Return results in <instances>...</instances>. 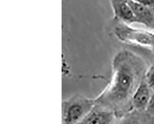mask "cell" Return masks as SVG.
Listing matches in <instances>:
<instances>
[{
    "instance_id": "cell-4",
    "label": "cell",
    "mask_w": 154,
    "mask_h": 124,
    "mask_svg": "<svg viewBox=\"0 0 154 124\" xmlns=\"http://www.w3.org/2000/svg\"><path fill=\"white\" fill-rule=\"evenodd\" d=\"M110 5L113 11L114 19L122 23L130 25L133 23H137L133 11L128 4V1L122 0H112Z\"/></svg>"
},
{
    "instance_id": "cell-9",
    "label": "cell",
    "mask_w": 154,
    "mask_h": 124,
    "mask_svg": "<svg viewBox=\"0 0 154 124\" xmlns=\"http://www.w3.org/2000/svg\"><path fill=\"white\" fill-rule=\"evenodd\" d=\"M146 110L148 113L154 116V93H152L149 103L146 108Z\"/></svg>"
},
{
    "instance_id": "cell-2",
    "label": "cell",
    "mask_w": 154,
    "mask_h": 124,
    "mask_svg": "<svg viewBox=\"0 0 154 124\" xmlns=\"http://www.w3.org/2000/svg\"><path fill=\"white\" fill-rule=\"evenodd\" d=\"M94 99L83 94H75L62 103L63 124H78L95 107Z\"/></svg>"
},
{
    "instance_id": "cell-8",
    "label": "cell",
    "mask_w": 154,
    "mask_h": 124,
    "mask_svg": "<svg viewBox=\"0 0 154 124\" xmlns=\"http://www.w3.org/2000/svg\"><path fill=\"white\" fill-rule=\"evenodd\" d=\"M145 80L150 90L154 93V66L151 67L146 71Z\"/></svg>"
},
{
    "instance_id": "cell-7",
    "label": "cell",
    "mask_w": 154,
    "mask_h": 124,
    "mask_svg": "<svg viewBox=\"0 0 154 124\" xmlns=\"http://www.w3.org/2000/svg\"><path fill=\"white\" fill-rule=\"evenodd\" d=\"M113 116L112 112L96 106L82 122L84 124H110Z\"/></svg>"
},
{
    "instance_id": "cell-6",
    "label": "cell",
    "mask_w": 154,
    "mask_h": 124,
    "mask_svg": "<svg viewBox=\"0 0 154 124\" xmlns=\"http://www.w3.org/2000/svg\"><path fill=\"white\" fill-rule=\"evenodd\" d=\"M151 91L145 78H143L132 97V107L138 110L146 109L152 94Z\"/></svg>"
},
{
    "instance_id": "cell-3",
    "label": "cell",
    "mask_w": 154,
    "mask_h": 124,
    "mask_svg": "<svg viewBox=\"0 0 154 124\" xmlns=\"http://www.w3.org/2000/svg\"><path fill=\"white\" fill-rule=\"evenodd\" d=\"M113 31L121 41L148 48L154 54V32L133 28L122 22L114 28Z\"/></svg>"
},
{
    "instance_id": "cell-11",
    "label": "cell",
    "mask_w": 154,
    "mask_h": 124,
    "mask_svg": "<svg viewBox=\"0 0 154 124\" xmlns=\"http://www.w3.org/2000/svg\"><path fill=\"white\" fill-rule=\"evenodd\" d=\"M152 27L154 28V21H153V24H152Z\"/></svg>"
},
{
    "instance_id": "cell-1",
    "label": "cell",
    "mask_w": 154,
    "mask_h": 124,
    "mask_svg": "<svg viewBox=\"0 0 154 124\" xmlns=\"http://www.w3.org/2000/svg\"><path fill=\"white\" fill-rule=\"evenodd\" d=\"M110 82L94 99L96 106L121 117L132 107V97L143 78V61L136 54L122 51L112 61Z\"/></svg>"
},
{
    "instance_id": "cell-10",
    "label": "cell",
    "mask_w": 154,
    "mask_h": 124,
    "mask_svg": "<svg viewBox=\"0 0 154 124\" xmlns=\"http://www.w3.org/2000/svg\"><path fill=\"white\" fill-rule=\"evenodd\" d=\"M78 124H84V123H83L82 122H80V123H79Z\"/></svg>"
},
{
    "instance_id": "cell-5",
    "label": "cell",
    "mask_w": 154,
    "mask_h": 124,
    "mask_svg": "<svg viewBox=\"0 0 154 124\" xmlns=\"http://www.w3.org/2000/svg\"><path fill=\"white\" fill-rule=\"evenodd\" d=\"M131 6L137 23L152 27L154 21V11L142 2L128 1Z\"/></svg>"
}]
</instances>
